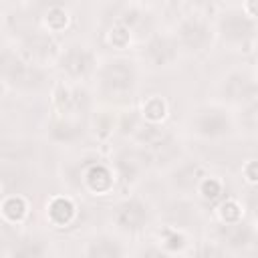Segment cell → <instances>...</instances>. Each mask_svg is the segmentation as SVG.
<instances>
[{"instance_id": "24", "label": "cell", "mask_w": 258, "mask_h": 258, "mask_svg": "<svg viewBox=\"0 0 258 258\" xmlns=\"http://www.w3.org/2000/svg\"><path fill=\"white\" fill-rule=\"evenodd\" d=\"M246 202H248V208L258 216V187H256V189H252V191L248 194Z\"/></svg>"}, {"instance_id": "12", "label": "cell", "mask_w": 258, "mask_h": 258, "mask_svg": "<svg viewBox=\"0 0 258 258\" xmlns=\"http://www.w3.org/2000/svg\"><path fill=\"white\" fill-rule=\"evenodd\" d=\"M220 240L224 248L230 250H240L246 248L252 240V230L248 224L234 220V222H224V226H220Z\"/></svg>"}, {"instance_id": "14", "label": "cell", "mask_w": 258, "mask_h": 258, "mask_svg": "<svg viewBox=\"0 0 258 258\" xmlns=\"http://www.w3.org/2000/svg\"><path fill=\"white\" fill-rule=\"evenodd\" d=\"M81 135H83V125L79 121L69 119V117L54 121L50 127V137L58 143H71V141L79 139Z\"/></svg>"}, {"instance_id": "2", "label": "cell", "mask_w": 258, "mask_h": 258, "mask_svg": "<svg viewBox=\"0 0 258 258\" xmlns=\"http://www.w3.org/2000/svg\"><path fill=\"white\" fill-rule=\"evenodd\" d=\"M137 83L135 64L129 58H111L99 71V85L107 97H125Z\"/></svg>"}, {"instance_id": "8", "label": "cell", "mask_w": 258, "mask_h": 258, "mask_svg": "<svg viewBox=\"0 0 258 258\" xmlns=\"http://www.w3.org/2000/svg\"><path fill=\"white\" fill-rule=\"evenodd\" d=\"M177 52H179L177 38L161 32L149 36V40L143 46V56L153 67H169L177 58Z\"/></svg>"}, {"instance_id": "20", "label": "cell", "mask_w": 258, "mask_h": 258, "mask_svg": "<svg viewBox=\"0 0 258 258\" xmlns=\"http://www.w3.org/2000/svg\"><path fill=\"white\" fill-rule=\"evenodd\" d=\"M194 258H228V252L222 244H214V242H204L198 246Z\"/></svg>"}, {"instance_id": "13", "label": "cell", "mask_w": 258, "mask_h": 258, "mask_svg": "<svg viewBox=\"0 0 258 258\" xmlns=\"http://www.w3.org/2000/svg\"><path fill=\"white\" fill-rule=\"evenodd\" d=\"M165 220L171 228H189L196 220H198V214H196V208L183 200H175L171 202L167 208H165Z\"/></svg>"}, {"instance_id": "6", "label": "cell", "mask_w": 258, "mask_h": 258, "mask_svg": "<svg viewBox=\"0 0 258 258\" xmlns=\"http://www.w3.org/2000/svg\"><path fill=\"white\" fill-rule=\"evenodd\" d=\"M220 93L232 105H246L256 99L258 81L248 71H230L220 83Z\"/></svg>"}, {"instance_id": "1", "label": "cell", "mask_w": 258, "mask_h": 258, "mask_svg": "<svg viewBox=\"0 0 258 258\" xmlns=\"http://www.w3.org/2000/svg\"><path fill=\"white\" fill-rule=\"evenodd\" d=\"M2 79L6 85L20 91H38L46 83V75L38 64L22 60L8 50L2 54Z\"/></svg>"}, {"instance_id": "11", "label": "cell", "mask_w": 258, "mask_h": 258, "mask_svg": "<svg viewBox=\"0 0 258 258\" xmlns=\"http://www.w3.org/2000/svg\"><path fill=\"white\" fill-rule=\"evenodd\" d=\"M123 256H125L123 244L109 234H99L91 238L85 248V258H123Z\"/></svg>"}, {"instance_id": "19", "label": "cell", "mask_w": 258, "mask_h": 258, "mask_svg": "<svg viewBox=\"0 0 258 258\" xmlns=\"http://www.w3.org/2000/svg\"><path fill=\"white\" fill-rule=\"evenodd\" d=\"M73 212H75L73 204L69 200H64V198H58V200H54L50 204V216H52V220H56L60 224L62 222H69V218L73 216Z\"/></svg>"}, {"instance_id": "4", "label": "cell", "mask_w": 258, "mask_h": 258, "mask_svg": "<svg viewBox=\"0 0 258 258\" xmlns=\"http://www.w3.org/2000/svg\"><path fill=\"white\" fill-rule=\"evenodd\" d=\"M175 38H177L179 46H183L185 50L202 52L212 44L214 32H212L210 22L202 14H189L185 18H181V22L177 24Z\"/></svg>"}, {"instance_id": "3", "label": "cell", "mask_w": 258, "mask_h": 258, "mask_svg": "<svg viewBox=\"0 0 258 258\" xmlns=\"http://www.w3.org/2000/svg\"><path fill=\"white\" fill-rule=\"evenodd\" d=\"M218 32L228 44H246L256 34V24L252 14L240 6H228L220 12Z\"/></svg>"}, {"instance_id": "15", "label": "cell", "mask_w": 258, "mask_h": 258, "mask_svg": "<svg viewBox=\"0 0 258 258\" xmlns=\"http://www.w3.org/2000/svg\"><path fill=\"white\" fill-rule=\"evenodd\" d=\"M44 252H46V246L42 240L26 236L14 244L12 258H44Z\"/></svg>"}, {"instance_id": "5", "label": "cell", "mask_w": 258, "mask_h": 258, "mask_svg": "<svg viewBox=\"0 0 258 258\" xmlns=\"http://www.w3.org/2000/svg\"><path fill=\"white\" fill-rule=\"evenodd\" d=\"M232 127H234L232 117L228 115V111H224L220 107L198 109L191 117V131L204 139L224 137L232 131Z\"/></svg>"}, {"instance_id": "23", "label": "cell", "mask_w": 258, "mask_h": 258, "mask_svg": "<svg viewBox=\"0 0 258 258\" xmlns=\"http://www.w3.org/2000/svg\"><path fill=\"white\" fill-rule=\"evenodd\" d=\"M139 258H169V256L163 250H159V248H145L139 254Z\"/></svg>"}, {"instance_id": "7", "label": "cell", "mask_w": 258, "mask_h": 258, "mask_svg": "<svg viewBox=\"0 0 258 258\" xmlns=\"http://www.w3.org/2000/svg\"><path fill=\"white\" fill-rule=\"evenodd\" d=\"M60 71L71 79H83L95 69V54L87 44H69L58 58Z\"/></svg>"}, {"instance_id": "10", "label": "cell", "mask_w": 258, "mask_h": 258, "mask_svg": "<svg viewBox=\"0 0 258 258\" xmlns=\"http://www.w3.org/2000/svg\"><path fill=\"white\" fill-rule=\"evenodd\" d=\"M204 179H206L204 177V169L196 161H185V163L177 165L171 171V177H169L173 189H177L179 194H189L194 189H200Z\"/></svg>"}, {"instance_id": "17", "label": "cell", "mask_w": 258, "mask_h": 258, "mask_svg": "<svg viewBox=\"0 0 258 258\" xmlns=\"http://www.w3.org/2000/svg\"><path fill=\"white\" fill-rule=\"evenodd\" d=\"M117 167H119V171H121V175H123L125 179H135L137 173L141 171L143 163H141V157H139L137 153H129V151H125V153L119 155V159H117Z\"/></svg>"}, {"instance_id": "16", "label": "cell", "mask_w": 258, "mask_h": 258, "mask_svg": "<svg viewBox=\"0 0 258 258\" xmlns=\"http://www.w3.org/2000/svg\"><path fill=\"white\" fill-rule=\"evenodd\" d=\"M85 177H87V183L91 185V189H95V191H105V189H109L111 187V171L107 169V167H103V165H93L87 173H85Z\"/></svg>"}, {"instance_id": "18", "label": "cell", "mask_w": 258, "mask_h": 258, "mask_svg": "<svg viewBox=\"0 0 258 258\" xmlns=\"http://www.w3.org/2000/svg\"><path fill=\"white\" fill-rule=\"evenodd\" d=\"M26 48H28V52L32 54V56H46L48 52H50V46H52V42H50V38L48 36H44V34H32V36H28L26 38V44H24Z\"/></svg>"}, {"instance_id": "9", "label": "cell", "mask_w": 258, "mask_h": 258, "mask_svg": "<svg viewBox=\"0 0 258 258\" xmlns=\"http://www.w3.org/2000/svg\"><path fill=\"white\" fill-rule=\"evenodd\" d=\"M149 222V208L141 200H125L115 208V224L125 232H139Z\"/></svg>"}, {"instance_id": "21", "label": "cell", "mask_w": 258, "mask_h": 258, "mask_svg": "<svg viewBox=\"0 0 258 258\" xmlns=\"http://www.w3.org/2000/svg\"><path fill=\"white\" fill-rule=\"evenodd\" d=\"M22 214H24V202L16 196H10L4 202V216L10 218V220H18Z\"/></svg>"}, {"instance_id": "22", "label": "cell", "mask_w": 258, "mask_h": 258, "mask_svg": "<svg viewBox=\"0 0 258 258\" xmlns=\"http://www.w3.org/2000/svg\"><path fill=\"white\" fill-rule=\"evenodd\" d=\"M163 111H165V107H163V103H161L159 99H153V101L145 107V113H147L151 119H157L159 115H163Z\"/></svg>"}]
</instances>
